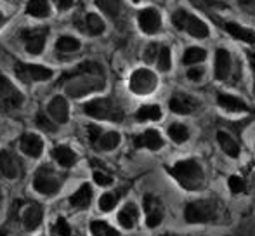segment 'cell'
I'll return each mask as SVG.
<instances>
[{"instance_id": "6da1fadb", "label": "cell", "mask_w": 255, "mask_h": 236, "mask_svg": "<svg viewBox=\"0 0 255 236\" xmlns=\"http://www.w3.org/2000/svg\"><path fill=\"white\" fill-rule=\"evenodd\" d=\"M61 80H73L68 85V92L75 98L84 96L91 91L103 89V70L96 63H84L71 73H66Z\"/></svg>"}, {"instance_id": "7a4b0ae2", "label": "cell", "mask_w": 255, "mask_h": 236, "mask_svg": "<svg viewBox=\"0 0 255 236\" xmlns=\"http://www.w3.org/2000/svg\"><path fill=\"white\" fill-rule=\"evenodd\" d=\"M170 174L174 176L175 181L188 191L200 189L205 182L203 169L196 160H181L170 169Z\"/></svg>"}, {"instance_id": "3957f363", "label": "cell", "mask_w": 255, "mask_h": 236, "mask_svg": "<svg viewBox=\"0 0 255 236\" xmlns=\"http://www.w3.org/2000/svg\"><path fill=\"white\" fill-rule=\"evenodd\" d=\"M84 112L92 118H99V120H111V121H122L124 120V110L120 105L110 98L94 99V101L87 103L84 106Z\"/></svg>"}, {"instance_id": "277c9868", "label": "cell", "mask_w": 255, "mask_h": 236, "mask_svg": "<svg viewBox=\"0 0 255 236\" xmlns=\"http://www.w3.org/2000/svg\"><path fill=\"white\" fill-rule=\"evenodd\" d=\"M217 216V203L214 200H196L186 205L184 217L188 223L198 224V223H208L215 219Z\"/></svg>"}, {"instance_id": "5b68a950", "label": "cell", "mask_w": 255, "mask_h": 236, "mask_svg": "<svg viewBox=\"0 0 255 236\" xmlns=\"http://www.w3.org/2000/svg\"><path fill=\"white\" fill-rule=\"evenodd\" d=\"M61 176H57L52 169L49 167H40V169L35 172L33 177V188L37 189L42 195H56L61 188Z\"/></svg>"}, {"instance_id": "8992f818", "label": "cell", "mask_w": 255, "mask_h": 236, "mask_svg": "<svg viewBox=\"0 0 255 236\" xmlns=\"http://www.w3.org/2000/svg\"><path fill=\"white\" fill-rule=\"evenodd\" d=\"M24 98L5 77L0 75V108L2 110H17L23 105Z\"/></svg>"}, {"instance_id": "52a82bcc", "label": "cell", "mask_w": 255, "mask_h": 236, "mask_svg": "<svg viewBox=\"0 0 255 236\" xmlns=\"http://www.w3.org/2000/svg\"><path fill=\"white\" fill-rule=\"evenodd\" d=\"M16 75L19 80L31 84V82H44L52 77V71L45 66H38V64H16Z\"/></svg>"}, {"instance_id": "ba28073f", "label": "cell", "mask_w": 255, "mask_h": 236, "mask_svg": "<svg viewBox=\"0 0 255 236\" xmlns=\"http://www.w3.org/2000/svg\"><path fill=\"white\" fill-rule=\"evenodd\" d=\"M156 87V77H154L153 71L141 68V70H135L130 77V91L135 94H149Z\"/></svg>"}, {"instance_id": "9c48e42d", "label": "cell", "mask_w": 255, "mask_h": 236, "mask_svg": "<svg viewBox=\"0 0 255 236\" xmlns=\"http://www.w3.org/2000/svg\"><path fill=\"white\" fill-rule=\"evenodd\" d=\"M144 210H146V224L149 228L160 226V223L163 221V205L161 202L153 195L144 196Z\"/></svg>"}, {"instance_id": "30bf717a", "label": "cell", "mask_w": 255, "mask_h": 236, "mask_svg": "<svg viewBox=\"0 0 255 236\" xmlns=\"http://www.w3.org/2000/svg\"><path fill=\"white\" fill-rule=\"evenodd\" d=\"M139 26L144 33L153 35L156 31H160L161 28V17L158 14V10L154 9H144L139 12Z\"/></svg>"}, {"instance_id": "8fae6325", "label": "cell", "mask_w": 255, "mask_h": 236, "mask_svg": "<svg viewBox=\"0 0 255 236\" xmlns=\"http://www.w3.org/2000/svg\"><path fill=\"white\" fill-rule=\"evenodd\" d=\"M0 172L7 179H17L21 174V163L10 151H0Z\"/></svg>"}, {"instance_id": "7c38bea8", "label": "cell", "mask_w": 255, "mask_h": 236, "mask_svg": "<svg viewBox=\"0 0 255 236\" xmlns=\"http://www.w3.org/2000/svg\"><path fill=\"white\" fill-rule=\"evenodd\" d=\"M45 35L47 30H26L23 33V40L26 42V51L30 54H40L45 47Z\"/></svg>"}, {"instance_id": "4fadbf2b", "label": "cell", "mask_w": 255, "mask_h": 236, "mask_svg": "<svg viewBox=\"0 0 255 236\" xmlns=\"http://www.w3.org/2000/svg\"><path fill=\"white\" fill-rule=\"evenodd\" d=\"M168 106H170L172 112L177 113V115H189V113H193L198 108V103L193 98H189V96L175 94L174 98L168 101Z\"/></svg>"}, {"instance_id": "5bb4252c", "label": "cell", "mask_w": 255, "mask_h": 236, "mask_svg": "<svg viewBox=\"0 0 255 236\" xmlns=\"http://www.w3.org/2000/svg\"><path fill=\"white\" fill-rule=\"evenodd\" d=\"M21 151L31 158H38L44 151V141L35 134H24L21 137Z\"/></svg>"}, {"instance_id": "9a60e30c", "label": "cell", "mask_w": 255, "mask_h": 236, "mask_svg": "<svg viewBox=\"0 0 255 236\" xmlns=\"http://www.w3.org/2000/svg\"><path fill=\"white\" fill-rule=\"evenodd\" d=\"M49 115L54 121L57 123H66L68 118H70V108H68V103L64 98L57 96L49 103Z\"/></svg>"}, {"instance_id": "2e32d148", "label": "cell", "mask_w": 255, "mask_h": 236, "mask_svg": "<svg viewBox=\"0 0 255 236\" xmlns=\"http://www.w3.org/2000/svg\"><path fill=\"white\" fill-rule=\"evenodd\" d=\"M134 142L137 148H148V149H153V151H156V149H160L161 146H163V139H161L160 132L153 130V128L146 130L144 134L137 135V137L134 139Z\"/></svg>"}, {"instance_id": "e0dca14e", "label": "cell", "mask_w": 255, "mask_h": 236, "mask_svg": "<svg viewBox=\"0 0 255 236\" xmlns=\"http://www.w3.org/2000/svg\"><path fill=\"white\" fill-rule=\"evenodd\" d=\"M231 71V56L226 49H217L215 52V78L226 80Z\"/></svg>"}, {"instance_id": "ac0fdd59", "label": "cell", "mask_w": 255, "mask_h": 236, "mask_svg": "<svg viewBox=\"0 0 255 236\" xmlns=\"http://www.w3.org/2000/svg\"><path fill=\"white\" fill-rule=\"evenodd\" d=\"M42 217H44V209L38 203H31L23 214V224L28 231H33L35 228H38V224L42 223Z\"/></svg>"}, {"instance_id": "d6986e66", "label": "cell", "mask_w": 255, "mask_h": 236, "mask_svg": "<svg viewBox=\"0 0 255 236\" xmlns=\"http://www.w3.org/2000/svg\"><path fill=\"white\" fill-rule=\"evenodd\" d=\"M139 219V212H137V207L134 203H127V205L122 209V212L118 214V223L125 228V230H132L135 226Z\"/></svg>"}, {"instance_id": "ffe728a7", "label": "cell", "mask_w": 255, "mask_h": 236, "mask_svg": "<svg viewBox=\"0 0 255 236\" xmlns=\"http://www.w3.org/2000/svg\"><path fill=\"white\" fill-rule=\"evenodd\" d=\"M52 156L61 167H66V169L68 167H73L77 163V155L68 146H57V148H54Z\"/></svg>"}, {"instance_id": "44dd1931", "label": "cell", "mask_w": 255, "mask_h": 236, "mask_svg": "<svg viewBox=\"0 0 255 236\" xmlns=\"http://www.w3.org/2000/svg\"><path fill=\"white\" fill-rule=\"evenodd\" d=\"M217 103L221 108H224L226 112H233V113H240V112H247L249 106L245 105L243 101H240L238 98L229 94H219Z\"/></svg>"}, {"instance_id": "7402d4cb", "label": "cell", "mask_w": 255, "mask_h": 236, "mask_svg": "<svg viewBox=\"0 0 255 236\" xmlns=\"http://www.w3.org/2000/svg\"><path fill=\"white\" fill-rule=\"evenodd\" d=\"M91 200H92V188L89 184H84L73 196L70 198V203L75 207V209H87L91 205Z\"/></svg>"}, {"instance_id": "603a6c76", "label": "cell", "mask_w": 255, "mask_h": 236, "mask_svg": "<svg viewBox=\"0 0 255 236\" xmlns=\"http://www.w3.org/2000/svg\"><path fill=\"white\" fill-rule=\"evenodd\" d=\"M217 141L219 144H221L222 151L226 153V155L233 156V158H236V156H240V146L238 142L235 141V139L231 137L229 134H226V132H217Z\"/></svg>"}, {"instance_id": "cb8c5ba5", "label": "cell", "mask_w": 255, "mask_h": 236, "mask_svg": "<svg viewBox=\"0 0 255 236\" xmlns=\"http://www.w3.org/2000/svg\"><path fill=\"white\" fill-rule=\"evenodd\" d=\"M118 144H120V135H118V132H103L98 141L94 142L96 148L103 149V151H111V149H115Z\"/></svg>"}, {"instance_id": "d4e9b609", "label": "cell", "mask_w": 255, "mask_h": 236, "mask_svg": "<svg viewBox=\"0 0 255 236\" xmlns=\"http://www.w3.org/2000/svg\"><path fill=\"white\" fill-rule=\"evenodd\" d=\"M224 28H226V31H228V33H231L233 37L238 38V40L247 42V44H254V42H255V35L252 33V31L247 30V28H243V26H240V24L226 23Z\"/></svg>"}, {"instance_id": "484cf974", "label": "cell", "mask_w": 255, "mask_h": 236, "mask_svg": "<svg viewBox=\"0 0 255 236\" xmlns=\"http://www.w3.org/2000/svg\"><path fill=\"white\" fill-rule=\"evenodd\" d=\"M186 31H188L189 35H193V37L196 38H205L208 35V28L207 24L203 23V21H200L198 17L195 16H189L188 21H186Z\"/></svg>"}, {"instance_id": "4316f807", "label": "cell", "mask_w": 255, "mask_h": 236, "mask_svg": "<svg viewBox=\"0 0 255 236\" xmlns=\"http://www.w3.org/2000/svg\"><path fill=\"white\" fill-rule=\"evenodd\" d=\"M26 10L33 17H47L51 14V7H49L47 0H30Z\"/></svg>"}, {"instance_id": "83f0119b", "label": "cell", "mask_w": 255, "mask_h": 236, "mask_svg": "<svg viewBox=\"0 0 255 236\" xmlns=\"http://www.w3.org/2000/svg\"><path fill=\"white\" fill-rule=\"evenodd\" d=\"M135 118L139 121H148V120H160L161 118V110L156 105H148L139 108V112L135 113Z\"/></svg>"}, {"instance_id": "f1b7e54d", "label": "cell", "mask_w": 255, "mask_h": 236, "mask_svg": "<svg viewBox=\"0 0 255 236\" xmlns=\"http://www.w3.org/2000/svg\"><path fill=\"white\" fill-rule=\"evenodd\" d=\"M168 135H170V139L174 142H177V144H181V142H186L189 137V130L188 127H184L182 123H174L168 127Z\"/></svg>"}, {"instance_id": "f546056e", "label": "cell", "mask_w": 255, "mask_h": 236, "mask_svg": "<svg viewBox=\"0 0 255 236\" xmlns=\"http://www.w3.org/2000/svg\"><path fill=\"white\" fill-rule=\"evenodd\" d=\"M207 58V52H205V49L202 47H189L188 51L184 52V64H198L202 63V61Z\"/></svg>"}, {"instance_id": "4dcf8cb0", "label": "cell", "mask_w": 255, "mask_h": 236, "mask_svg": "<svg viewBox=\"0 0 255 236\" xmlns=\"http://www.w3.org/2000/svg\"><path fill=\"white\" fill-rule=\"evenodd\" d=\"M91 231L94 236H120L117 230H113L110 224L103 223V221H94L91 224Z\"/></svg>"}, {"instance_id": "1f68e13d", "label": "cell", "mask_w": 255, "mask_h": 236, "mask_svg": "<svg viewBox=\"0 0 255 236\" xmlns=\"http://www.w3.org/2000/svg\"><path fill=\"white\" fill-rule=\"evenodd\" d=\"M96 3H98V7L104 14H108V16H111V17L118 16L120 7H122L120 0H96Z\"/></svg>"}, {"instance_id": "d6a6232c", "label": "cell", "mask_w": 255, "mask_h": 236, "mask_svg": "<svg viewBox=\"0 0 255 236\" xmlns=\"http://www.w3.org/2000/svg\"><path fill=\"white\" fill-rule=\"evenodd\" d=\"M85 24H87V30L91 35H101L104 31V23L98 14H87Z\"/></svg>"}, {"instance_id": "836d02e7", "label": "cell", "mask_w": 255, "mask_h": 236, "mask_svg": "<svg viewBox=\"0 0 255 236\" xmlns=\"http://www.w3.org/2000/svg\"><path fill=\"white\" fill-rule=\"evenodd\" d=\"M80 49V42L73 37H61L57 40V51L61 52H75Z\"/></svg>"}, {"instance_id": "e575fe53", "label": "cell", "mask_w": 255, "mask_h": 236, "mask_svg": "<svg viewBox=\"0 0 255 236\" xmlns=\"http://www.w3.org/2000/svg\"><path fill=\"white\" fill-rule=\"evenodd\" d=\"M158 68L161 71H168L172 66V58H170V49L168 47H161L160 52H158V58H156Z\"/></svg>"}, {"instance_id": "d590c367", "label": "cell", "mask_w": 255, "mask_h": 236, "mask_svg": "<svg viewBox=\"0 0 255 236\" xmlns=\"http://www.w3.org/2000/svg\"><path fill=\"white\" fill-rule=\"evenodd\" d=\"M115 205H117V195H113V193H104L101 198H99V209H101L103 212L113 210Z\"/></svg>"}, {"instance_id": "8d00e7d4", "label": "cell", "mask_w": 255, "mask_h": 236, "mask_svg": "<svg viewBox=\"0 0 255 236\" xmlns=\"http://www.w3.org/2000/svg\"><path fill=\"white\" fill-rule=\"evenodd\" d=\"M35 123H37L38 128H42V130L45 132H56V123L52 121V118H47L44 115V113H38L37 118H35Z\"/></svg>"}, {"instance_id": "74e56055", "label": "cell", "mask_w": 255, "mask_h": 236, "mask_svg": "<svg viewBox=\"0 0 255 236\" xmlns=\"http://www.w3.org/2000/svg\"><path fill=\"white\" fill-rule=\"evenodd\" d=\"M54 233H56V236H70L71 235L70 224L66 223V219L59 217V219L56 221V226H54Z\"/></svg>"}, {"instance_id": "f35d334b", "label": "cell", "mask_w": 255, "mask_h": 236, "mask_svg": "<svg viewBox=\"0 0 255 236\" xmlns=\"http://www.w3.org/2000/svg\"><path fill=\"white\" fill-rule=\"evenodd\" d=\"M229 189H231L233 193H242L245 191V181H243L240 176H231L229 177Z\"/></svg>"}, {"instance_id": "ab89813d", "label": "cell", "mask_w": 255, "mask_h": 236, "mask_svg": "<svg viewBox=\"0 0 255 236\" xmlns=\"http://www.w3.org/2000/svg\"><path fill=\"white\" fill-rule=\"evenodd\" d=\"M188 17H189V14L186 12V10H177V12L174 14V17H172V21H174V24H175L177 30H184Z\"/></svg>"}, {"instance_id": "60d3db41", "label": "cell", "mask_w": 255, "mask_h": 236, "mask_svg": "<svg viewBox=\"0 0 255 236\" xmlns=\"http://www.w3.org/2000/svg\"><path fill=\"white\" fill-rule=\"evenodd\" d=\"M158 52H160V49H158L156 44L148 45V49H146V52H144V59L148 61V63H151V61L158 58Z\"/></svg>"}, {"instance_id": "b9f144b4", "label": "cell", "mask_w": 255, "mask_h": 236, "mask_svg": "<svg viewBox=\"0 0 255 236\" xmlns=\"http://www.w3.org/2000/svg\"><path fill=\"white\" fill-rule=\"evenodd\" d=\"M94 181L98 182L99 186H110L111 182H113V179H111L108 174H103V172H94Z\"/></svg>"}, {"instance_id": "7bdbcfd3", "label": "cell", "mask_w": 255, "mask_h": 236, "mask_svg": "<svg viewBox=\"0 0 255 236\" xmlns=\"http://www.w3.org/2000/svg\"><path fill=\"white\" fill-rule=\"evenodd\" d=\"M202 77H203V68L195 66V68H191V70L188 71V78H189V80H193V82H198Z\"/></svg>"}, {"instance_id": "ee69618b", "label": "cell", "mask_w": 255, "mask_h": 236, "mask_svg": "<svg viewBox=\"0 0 255 236\" xmlns=\"http://www.w3.org/2000/svg\"><path fill=\"white\" fill-rule=\"evenodd\" d=\"M101 134H103V130L99 127H94V125H91V127H89V139H91L92 144H94V142L98 141L99 135H101Z\"/></svg>"}, {"instance_id": "f6af8a7d", "label": "cell", "mask_w": 255, "mask_h": 236, "mask_svg": "<svg viewBox=\"0 0 255 236\" xmlns=\"http://www.w3.org/2000/svg\"><path fill=\"white\" fill-rule=\"evenodd\" d=\"M54 2H56V5L59 9H70L73 5V0H54Z\"/></svg>"}, {"instance_id": "bcb514c9", "label": "cell", "mask_w": 255, "mask_h": 236, "mask_svg": "<svg viewBox=\"0 0 255 236\" xmlns=\"http://www.w3.org/2000/svg\"><path fill=\"white\" fill-rule=\"evenodd\" d=\"M249 61H250V64H252V70L255 71V52H250V54H249Z\"/></svg>"}, {"instance_id": "7dc6e473", "label": "cell", "mask_w": 255, "mask_h": 236, "mask_svg": "<svg viewBox=\"0 0 255 236\" xmlns=\"http://www.w3.org/2000/svg\"><path fill=\"white\" fill-rule=\"evenodd\" d=\"M2 23H3V16H2V12H0V26H2Z\"/></svg>"}, {"instance_id": "c3c4849f", "label": "cell", "mask_w": 255, "mask_h": 236, "mask_svg": "<svg viewBox=\"0 0 255 236\" xmlns=\"http://www.w3.org/2000/svg\"><path fill=\"white\" fill-rule=\"evenodd\" d=\"M132 2H141V0H132Z\"/></svg>"}, {"instance_id": "681fc988", "label": "cell", "mask_w": 255, "mask_h": 236, "mask_svg": "<svg viewBox=\"0 0 255 236\" xmlns=\"http://www.w3.org/2000/svg\"><path fill=\"white\" fill-rule=\"evenodd\" d=\"M12 2H19V0H12Z\"/></svg>"}]
</instances>
